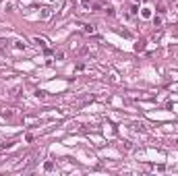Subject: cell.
I'll list each match as a JSON object with an SVG mask.
<instances>
[{"instance_id":"obj_3","label":"cell","mask_w":178,"mask_h":176,"mask_svg":"<svg viewBox=\"0 0 178 176\" xmlns=\"http://www.w3.org/2000/svg\"><path fill=\"white\" fill-rule=\"evenodd\" d=\"M31 42H33V44H35V46H39V48H44V50H46V48H48V42H46V39H44V37H39V35H35V37H33V39H31Z\"/></svg>"},{"instance_id":"obj_17","label":"cell","mask_w":178,"mask_h":176,"mask_svg":"<svg viewBox=\"0 0 178 176\" xmlns=\"http://www.w3.org/2000/svg\"><path fill=\"white\" fill-rule=\"evenodd\" d=\"M15 143H17V141H11V143H4V145H2V149H11V147H15Z\"/></svg>"},{"instance_id":"obj_16","label":"cell","mask_w":178,"mask_h":176,"mask_svg":"<svg viewBox=\"0 0 178 176\" xmlns=\"http://www.w3.org/2000/svg\"><path fill=\"white\" fill-rule=\"evenodd\" d=\"M106 12H108V17H114V15H116L114 6H108V8H106Z\"/></svg>"},{"instance_id":"obj_4","label":"cell","mask_w":178,"mask_h":176,"mask_svg":"<svg viewBox=\"0 0 178 176\" xmlns=\"http://www.w3.org/2000/svg\"><path fill=\"white\" fill-rule=\"evenodd\" d=\"M79 4H81L83 11H91L93 8V0H79Z\"/></svg>"},{"instance_id":"obj_11","label":"cell","mask_w":178,"mask_h":176,"mask_svg":"<svg viewBox=\"0 0 178 176\" xmlns=\"http://www.w3.org/2000/svg\"><path fill=\"white\" fill-rule=\"evenodd\" d=\"M151 21H153L155 27H160V25H162V17H160V15H153V17H151Z\"/></svg>"},{"instance_id":"obj_12","label":"cell","mask_w":178,"mask_h":176,"mask_svg":"<svg viewBox=\"0 0 178 176\" xmlns=\"http://www.w3.org/2000/svg\"><path fill=\"white\" fill-rule=\"evenodd\" d=\"M35 97H37V100H46V91L37 89V91H35Z\"/></svg>"},{"instance_id":"obj_15","label":"cell","mask_w":178,"mask_h":176,"mask_svg":"<svg viewBox=\"0 0 178 176\" xmlns=\"http://www.w3.org/2000/svg\"><path fill=\"white\" fill-rule=\"evenodd\" d=\"M54 58L56 60H64V52H60V50L58 52H54Z\"/></svg>"},{"instance_id":"obj_8","label":"cell","mask_w":178,"mask_h":176,"mask_svg":"<svg viewBox=\"0 0 178 176\" xmlns=\"http://www.w3.org/2000/svg\"><path fill=\"white\" fill-rule=\"evenodd\" d=\"M39 17H42V19H50V17H52V11H50L48 6H44L42 12H39Z\"/></svg>"},{"instance_id":"obj_10","label":"cell","mask_w":178,"mask_h":176,"mask_svg":"<svg viewBox=\"0 0 178 176\" xmlns=\"http://www.w3.org/2000/svg\"><path fill=\"white\" fill-rule=\"evenodd\" d=\"M12 8H15V2H12V0H4L2 11H12Z\"/></svg>"},{"instance_id":"obj_9","label":"cell","mask_w":178,"mask_h":176,"mask_svg":"<svg viewBox=\"0 0 178 176\" xmlns=\"http://www.w3.org/2000/svg\"><path fill=\"white\" fill-rule=\"evenodd\" d=\"M145 44H147L145 39H139V42L135 44V52H143V50H145Z\"/></svg>"},{"instance_id":"obj_6","label":"cell","mask_w":178,"mask_h":176,"mask_svg":"<svg viewBox=\"0 0 178 176\" xmlns=\"http://www.w3.org/2000/svg\"><path fill=\"white\" fill-rule=\"evenodd\" d=\"M83 31L85 33H89V35H93L95 33V25L93 23H83Z\"/></svg>"},{"instance_id":"obj_1","label":"cell","mask_w":178,"mask_h":176,"mask_svg":"<svg viewBox=\"0 0 178 176\" xmlns=\"http://www.w3.org/2000/svg\"><path fill=\"white\" fill-rule=\"evenodd\" d=\"M69 48H71V50H75V52H79V50L83 48V44H81V37H79V35L71 37V42H69Z\"/></svg>"},{"instance_id":"obj_2","label":"cell","mask_w":178,"mask_h":176,"mask_svg":"<svg viewBox=\"0 0 178 176\" xmlns=\"http://www.w3.org/2000/svg\"><path fill=\"white\" fill-rule=\"evenodd\" d=\"M139 15H141V19H145V21H151L153 11H151L149 6H143V8H139Z\"/></svg>"},{"instance_id":"obj_13","label":"cell","mask_w":178,"mask_h":176,"mask_svg":"<svg viewBox=\"0 0 178 176\" xmlns=\"http://www.w3.org/2000/svg\"><path fill=\"white\" fill-rule=\"evenodd\" d=\"M44 170H46V172L54 170V162H46V164H44Z\"/></svg>"},{"instance_id":"obj_18","label":"cell","mask_w":178,"mask_h":176,"mask_svg":"<svg viewBox=\"0 0 178 176\" xmlns=\"http://www.w3.org/2000/svg\"><path fill=\"white\" fill-rule=\"evenodd\" d=\"M131 15H139V4H133V8H131Z\"/></svg>"},{"instance_id":"obj_19","label":"cell","mask_w":178,"mask_h":176,"mask_svg":"<svg viewBox=\"0 0 178 176\" xmlns=\"http://www.w3.org/2000/svg\"><path fill=\"white\" fill-rule=\"evenodd\" d=\"M133 2H135V4H139V2H141V0H133Z\"/></svg>"},{"instance_id":"obj_5","label":"cell","mask_w":178,"mask_h":176,"mask_svg":"<svg viewBox=\"0 0 178 176\" xmlns=\"http://www.w3.org/2000/svg\"><path fill=\"white\" fill-rule=\"evenodd\" d=\"M12 48H15L17 52H21V50H25V48H27V44H25L23 39H17V42H12Z\"/></svg>"},{"instance_id":"obj_14","label":"cell","mask_w":178,"mask_h":176,"mask_svg":"<svg viewBox=\"0 0 178 176\" xmlns=\"http://www.w3.org/2000/svg\"><path fill=\"white\" fill-rule=\"evenodd\" d=\"M0 116H6V118H11V116H12V112H11V110H2V108H0Z\"/></svg>"},{"instance_id":"obj_7","label":"cell","mask_w":178,"mask_h":176,"mask_svg":"<svg viewBox=\"0 0 178 176\" xmlns=\"http://www.w3.org/2000/svg\"><path fill=\"white\" fill-rule=\"evenodd\" d=\"M19 93H21V85H15L11 91H8V95H11V97H19Z\"/></svg>"}]
</instances>
